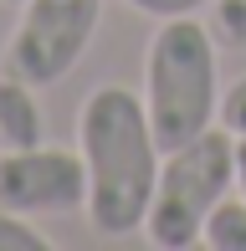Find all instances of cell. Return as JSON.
<instances>
[{
    "label": "cell",
    "instance_id": "obj_1",
    "mask_svg": "<svg viewBox=\"0 0 246 251\" xmlns=\"http://www.w3.org/2000/svg\"><path fill=\"white\" fill-rule=\"evenodd\" d=\"M77 154L87 169V221L103 236H128L144 226L159 185V139H154L144 93L118 82L93 87L77 113Z\"/></svg>",
    "mask_w": 246,
    "mask_h": 251
},
{
    "label": "cell",
    "instance_id": "obj_2",
    "mask_svg": "<svg viewBox=\"0 0 246 251\" xmlns=\"http://www.w3.org/2000/svg\"><path fill=\"white\" fill-rule=\"evenodd\" d=\"M144 108L159 149L195 139L221 113V62L216 36L195 16H170L144 51Z\"/></svg>",
    "mask_w": 246,
    "mask_h": 251
},
{
    "label": "cell",
    "instance_id": "obj_3",
    "mask_svg": "<svg viewBox=\"0 0 246 251\" xmlns=\"http://www.w3.org/2000/svg\"><path fill=\"white\" fill-rule=\"evenodd\" d=\"M236 133L210 123L205 133L164 149L159 159V185H154L149 215H144V231L159 251H190L200 246L210 210L236 190V159H231Z\"/></svg>",
    "mask_w": 246,
    "mask_h": 251
},
{
    "label": "cell",
    "instance_id": "obj_4",
    "mask_svg": "<svg viewBox=\"0 0 246 251\" xmlns=\"http://www.w3.org/2000/svg\"><path fill=\"white\" fill-rule=\"evenodd\" d=\"M103 0H21V21L5 41V72L51 87L82 62L98 36Z\"/></svg>",
    "mask_w": 246,
    "mask_h": 251
},
{
    "label": "cell",
    "instance_id": "obj_5",
    "mask_svg": "<svg viewBox=\"0 0 246 251\" xmlns=\"http://www.w3.org/2000/svg\"><path fill=\"white\" fill-rule=\"evenodd\" d=\"M0 205L21 215H67L87 205L82 154L57 149V144L0 149Z\"/></svg>",
    "mask_w": 246,
    "mask_h": 251
},
{
    "label": "cell",
    "instance_id": "obj_6",
    "mask_svg": "<svg viewBox=\"0 0 246 251\" xmlns=\"http://www.w3.org/2000/svg\"><path fill=\"white\" fill-rule=\"evenodd\" d=\"M47 144V113L36 102V82L0 72V149H31Z\"/></svg>",
    "mask_w": 246,
    "mask_h": 251
},
{
    "label": "cell",
    "instance_id": "obj_7",
    "mask_svg": "<svg viewBox=\"0 0 246 251\" xmlns=\"http://www.w3.org/2000/svg\"><path fill=\"white\" fill-rule=\"evenodd\" d=\"M200 241H205L210 251H246V200L241 195H226L216 210H210Z\"/></svg>",
    "mask_w": 246,
    "mask_h": 251
},
{
    "label": "cell",
    "instance_id": "obj_8",
    "mask_svg": "<svg viewBox=\"0 0 246 251\" xmlns=\"http://www.w3.org/2000/svg\"><path fill=\"white\" fill-rule=\"evenodd\" d=\"M0 251H51V236L31 226V215L0 205Z\"/></svg>",
    "mask_w": 246,
    "mask_h": 251
},
{
    "label": "cell",
    "instance_id": "obj_9",
    "mask_svg": "<svg viewBox=\"0 0 246 251\" xmlns=\"http://www.w3.org/2000/svg\"><path fill=\"white\" fill-rule=\"evenodd\" d=\"M210 21H216L221 41L246 47V0H210Z\"/></svg>",
    "mask_w": 246,
    "mask_h": 251
},
{
    "label": "cell",
    "instance_id": "obj_10",
    "mask_svg": "<svg viewBox=\"0 0 246 251\" xmlns=\"http://www.w3.org/2000/svg\"><path fill=\"white\" fill-rule=\"evenodd\" d=\"M216 123H221V128H231V133H246V77H236V82L221 93Z\"/></svg>",
    "mask_w": 246,
    "mask_h": 251
},
{
    "label": "cell",
    "instance_id": "obj_11",
    "mask_svg": "<svg viewBox=\"0 0 246 251\" xmlns=\"http://www.w3.org/2000/svg\"><path fill=\"white\" fill-rule=\"evenodd\" d=\"M133 10H144V16H154V21H170V16H195L205 0H128Z\"/></svg>",
    "mask_w": 246,
    "mask_h": 251
},
{
    "label": "cell",
    "instance_id": "obj_12",
    "mask_svg": "<svg viewBox=\"0 0 246 251\" xmlns=\"http://www.w3.org/2000/svg\"><path fill=\"white\" fill-rule=\"evenodd\" d=\"M231 159H236V195L246 200V133H236V144H231Z\"/></svg>",
    "mask_w": 246,
    "mask_h": 251
},
{
    "label": "cell",
    "instance_id": "obj_13",
    "mask_svg": "<svg viewBox=\"0 0 246 251\" xmlns=\"http://www.w3.org/2000/svg\"><path fill=\"white\" fill-rule=\"evenodd\" d=\"M0 5H21V0H0Z\"/></svg>",
    "mask_w": 246,
    "mask_h": 251
}]
</instances>
